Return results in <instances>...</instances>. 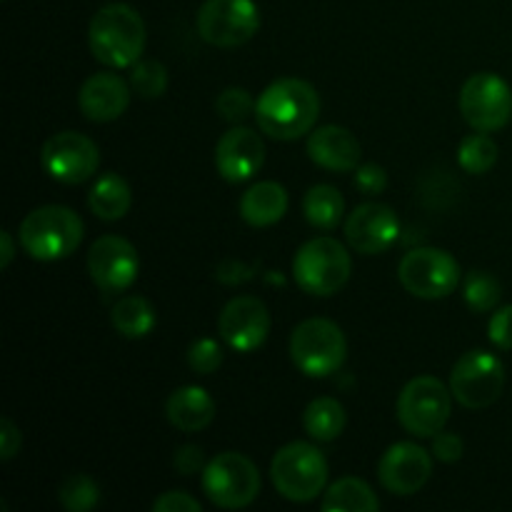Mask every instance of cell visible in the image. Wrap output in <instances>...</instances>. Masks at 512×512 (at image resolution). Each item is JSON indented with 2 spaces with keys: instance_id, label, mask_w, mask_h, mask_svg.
<instances>
[{
  "instance_id": "6da1fadb",
  "label": "cell",
  "mask_w": 512,
  "mask_h": 512,
  "mask_svg": "<svg viewBox=\"0 0 512 512\" xmlns=\"http://www.w3.org/2000/svg\"><path fill=\"white\" fill-rule=\"evenodd\" d=\"M318 115V90L300 78L275 80L255 103V120L260 130L273 140H298L313 133Z\"/></svg>"
},
{
  "instance_id": "7a4b0ae2",
  "label": "cell",
  "mask_w": 512,
  "mask_h": 512,
  "mask_svg": "<svg viewBox=\"0 0 512 512\" xmlns=\"http://www.w3.org/2000/svg\"><path fill=\"white\" fill-rule=\"evenodd\" d=\"M90 53L105 68H133L145 50V23L135 8L125 3L103 5L88 28Z\"/></svg>"
},
{
  "instance_id": "3957f363",
  "label": "cell",
  "mask_w": 512,
  "mask_h": 512,
  "mask_svg": "<svg viewBox=\"0 0 512 512\" xmlns=\"http://www.w3.org/2000/svg\"><path fill=\"white\" fill-rule=\"evenodd\" d=\"M25 253L40 263L70 258L83 243V220L65 205H43L30 210L18 230Z\"/></svg>"
},
{
  "instance_id": "277c9868",
  "label": "cell",
  "mask_w": 512,
  "mask_h": 512,
  "mask_svg": "<svg viewBox=\"0 0 512 512\" xmlns=\"http://www.w3.org/2000/svg\"><path fill=\"white\" fill-rule=\"evenodd\" d=\"M353 260L345 245L335 238H313L295 253L293 278L308 295L330 298L348 283Z\"/></svg>"
},
{
  "instance_id": "5b68a950",
  "label": "cell",
  "mask_w": 512,
  "mask_h": 512,
  "mask_svg": "<svg viewBox=\"0 0 512 512\" xmlns=\"http://www.w3.org/2000/svg\"><path fill=\"white\" fill-rule=\"evenodd\" d=\"M290 358L308 378H328L343 368L348 358V340L333 320L310 318L293 330Z\"/></svg>"
},
{
  "instance_id": "8992f818",
  "label": "cell",
  "mask_w": 512,
  "mask_h": 512,
  "mask_svg": "<svg viewBox=\"0 0 512 512\" xmlns=\"http://www.w3.org/2000/svg\"><path fill=\"white\" fill-rule=\"evenodd\" d=\"M275 490L293 503H310L328 483V460L315 445L288 443L275 453L270 465Z\"/></svg>"
},
{
  "instance_id": "52a82bcc",
  "label": "cell",
  "mask_w": 512,
  "mask_h": 512,
  "mask_svg": "<svg viewBox=\"0 0 512 512\" xmlns=\"http://www.w3.org/2000/svg\"><path fill=\"white\" fill-rule=\"evenodd\" d=\"M203 493L215 508H248L260 495L258 468L253 460L233 450L215 455L203 470Z\"/></svg>"
},
{
  "instance_id": "ba28073f",
  "label": "cell",
  "mask_w": 512,
  "mask_h": 512,
  "mask_svg": "<svg viewBox=\"0 0 512 512\" xmlns=\"http://www.w3.org/2000/svg\"><path fill=\"white\" fill-rule=\"evenodd\" d=\"M450 393L453 390L445 388L443 380L433 378V375L413 378L398 398L400 425L415 438L438 435L450 420V410H453Z\"/></svg>"
},
{
  "instance_id": "9c48e42d",
  "label": "cell",
  "mask_w": 512,
  "mask_h": 512,
  "mask_svg": "<svg viewBox=\"0 0 512 512\" xmlns=\"http://www.w3.org/2000/svg\"><path fill=\"white\" fill-rule=\"evenodd\" d=\"M400 285L423 300H440L460 285V265L448 250L415 248L403 255L398 268Z\"/></svg>"
},
{
  "instance_id": "30bf717a",
  "label": "cell",
  "mask_w": 512,
  "mask_h": 512,
  "mask_svg": "<svg viewBox=\"0 0 512 512\" xmlns=\"http://www.w3.org/2000/svg\"><path fill=\"white\" fill-rule=\"evenodd\" d=\"M505 368L498 355L488 350H470L450 373V390L453 398L468 410L490 408L503 395Z\"/></svg>"
},
{
  "instance_id": "8fae6325",
  "label": "cell",
  "mask_w": 512,
  "mask_h": 512,
  "mask_svg": "<svg viewBox=\"0 0 512 512\" xmlns=\"http://www.w3.org/2000/svg\"><path fill=\"white\" fill-rule=\"evenodd\" d=\"M198 33L215 48H238L260 28V10L253 0H205L198 10Z\"/></svg>"
},
{
  "instance_id": "7c38bea8",
  "label": "cell",
  "mask_w": 512,
  "mask_h": 512,
  "mask_svg": "<svg viewBox=\"0 0 512 512\" xmlns=\"http://www.w3.org/2000/svg\"><path fill=\"white\" fill-rule=\"evenodd\" d=\"M460 113L480 133H495L512 118V90L500 75L475 73L460 90Z\"/></svg>"
},
{
  "instance_id": "4fadbf2b",
  "label": "cell",
  "mask_w": 512,
  "mask_h": 512,
  "mask_svg": "<svg viewBox=\"0 0 512 512\" xmlns=\"http://www.w3.org/2000/svg\"><path fill=\"white\" fill-rule=\"evenodd\" d=\"M43 170L63 185H80L93 178L100 168V150L88 135L63 130L45 140L40 150Z\"/></svg>"
},
{
  "instance_id": "5bb4252c",
  "label": "cell",
  "mask_w": 512,
  "mask_h": 512,
  "mask_svg": "<svg viewBox=\"0 0 512 512\" xmlns=\"http://www.w3.org/2000/svg\"><path fill=\"white\" fill-rule=\"evenodd\" d=\"M88 273L103 293H123L138 280V250L120 235H103L88 250Z\"/></svg>"
},
{
  "instance_id": "9a60e30c",
  "label": "cell",
  "mask_w": 512,
  "mask_h": 512,
  "mask_svg": "<svg viewBox=\"0 0 512 512\" xmlns=\"http://www.w3.org/2000/svg\"><path fill=\"white\" fill-rule=\"evenodd\" d=\"M218 330L225 345L235 353H253L268 340L270 313L260 298L238 295L220 313Z\"/></svg>"
},
{
  "instance_id": "2e32d148",
  "label": "cell",
  "mask_w": 512,
  "mask_h": 512,
  "mask_svg": "<svg viewBox=\"0 0 512 512\" xmlns=\"http://www.w3.org/2000/svg\"><path fill=\"white\" fill-rule=\"evenodd\" d=\"M400 235V220L385 203H363L345 220V238L360 255H380L395 245Z\"/></svg>"
},
{
  "instance_id": "e0dca14e",
  "label": "cell",
  "mask_w": 512,
  "mask_h": 512,
  "mask_svg": "<svg viewBox=\"0 0 512 512\" xmlns=\"http://www.w3.org/2000/svg\"><path fill=\"white\" fill-rule=\"evenodd\" d=\"M433 475V458L415 443H395L378 463V478L393 495H415Z\"/></svg>"
},
{
  "instance_id": "ac0fdd59",
  "label": "cell",
  "mask_w": 512,
  "mask_h": 512,
  "mask_svg": "<svg viewBox=\"0 0 512 512\" xmlns=\"http://www.w3.org/2000/svg\"><path fill=\"white\" fill-rule=\"evenodd\" d=\"M265 163V143L253 128H230L215 145V168L228 183L255 178Z\"/></svg>"
},
{
  "instance_id": "d6986e66",
  "label": "cell",
  "mask_w": 512,
  "mask_h": 512,
  "mask_svg": "<svg viewBox=\"0 0 512 512\" xmlns=\"http://www.w3.org/2000/svg\"><path fill=\"white\" fill-rule=\"evenodd\" d=\"M78 105L93 123H113L128 110L130 85L118 73H95L80 85Z\"/></svg>"
},
{
  "instance_id": "ffe728a7",
  "label": "cell",
  "mask_w": 512,
  "mask_h": 512,
  "mask_svg": "<svg viewBox=\"0 0 512 512\" xmlns=\"http://www.w3.org/2000/svg\"><path fill=\"white\" fill-rule=\"evenodd\" d=\"M308 155L318 168L330 173H355L363 158V148L348 128L323 125L310 133Z\"/></svg>"
},
{
  "instance_id": "44dd1931",
  "label": "cell",
  "mask_w": 512,
  "mask_h": 512,
  "mask_svg": "<svg viewBox=\"0 0 512 512\" xmlns=\"http://www.w3.org/2000/svg\"><path fill=\"white\" fill-rule=\"evenodd\" d=\"M165 415L183 433H200L213 423L215 400L210 398L208 390L198 388V385H185V388L170 393L168 403H165Z\"/></svg>"
},
{
  "instance_id": "7402d4cb",
  "label": "cell",
  "mask_w": 512,
  "mask_h": 512,
  "mask_svg": "<svg viewBox=\"0 0 512 512\" xmlns=\"http://www.w3.org/2000/svg\"><path fill=\"white\" fill-rule=\"evenodd\" d=\"M288 190L275 180H263L240 198V218L253 228H270L288 213Z\"/></svg>"
},
{
  "instance_id": "603a6c76",
  "label": "cell",
  "mask_w": 512,
  "mask_h": 512,
  "mask_svg": "<svg viewBox=\"0 0 512 512\" xmlns=\"http://www.w3.org/2000/svg\"><path fill=\"white\" fill-rule=\"evenodd\" d=\"M130 203H133L130 185L118 173L100 175L88 195V205L95 218L108 220V223L125 218L130 210Z\"/></svg>"
},
{
  "instance_id": "cb8c5ba5",
  "label": "cell",
  "mask_w": 512,
  "mask_h": 512,
  "mask_svg": "<svg viewBox=\"0 0 512 512\" xmlns=\"http://www.w3.org/2000/svg\"><path fill=\"white\" fill-rule=\"evenodd\" d=\"M320 508L325 512H375L380 508V500L365 480L340 478L330 485Z\"/></svg>"
},
{
  "instance_id": "d4e9b609",
  "label": "cell",
  "mask_w": 512,
  "mask_h": 512,
  "mask_svg": "<svg viewBox=\"0 0 512 512\" xmlns=\"http://www.w3.org/2000/svg\"><path fill=\"white\" fill-rule=\"evenodd\" d=\"M110 318H113V328L128 340L145 338V335L153 333L155 323H158L153 305L145 298H140V295H125V298H120L113 305Z\"/></svg>"
},
{
  "instance_id": "484cf974",
  "label": "cell",
  "mask_w": 512,
  "mask_h": 512,
  "mask_svg": "<svg viewBox=\"0 0 512 512\" xmlns=\"http://www.w3.org/2000/svg\"><path fill=\"white\" fill-rule=\"evenodd\" d=\"M303 213L313 228L335 230L343 220L345 200L333 185H313L303 198Z\"/></svg>"
},
{
  "instance_id": "4316f807",
  "label": "cell",
  "mask_w": 512,
  "mask_h": 512,
  "mask_svg": "<svg viewBox=\"0 0 512 512\" xmlns=\"http://www.w3.org/2000/svg\"><path fill=\"white\" fill-rule=\"evenodd\" d=\"M303 428L318 443L340 438L345 428V408L335 398H315L303 413Z\"/></svg>"
},
{
  "instance_id": "83f0119b",
  "label": "cell",
  "mask_w": 512,
  "mask_h": 512,
  "mask_svg": "<svg viewBox=\"0 0 512 512\" xmlns=\"http://www.w3.org/2000/svg\"><path fill=\"white\" fill-rule=\"evenodd\" d=\"M458 163L468 175L490 173L498 163V145L488 133L475 130L473 135L463 138V143H460Z\"/></svg>"
},
{
  "instance_id": "f1b7e54d",
  "label": "cell",
  "mask_w": 512,
  "mask_h": 512,
  "mask_svg": "<svg viewBox=\"0 0 512 512\" xmlns=\"http://www.w3.org/2000/svg\"><path fill=\"white\" fill-rule=\"evenodd\" d=\"M500 295H503V285L495 275L485 273V270H470L463 280V298L473 313H490L498 308Z\"/></svg>"
},
{
  "instance_id": "f546056e",
  "label": "cell",
  "mask_w": 512,
  "mask_h": 512,
  "mask_svg": "<svg viewBox=\"0 0 512 512\" xmlns=\"http://www.w3.org/2000/svg\"><path fill=\"white\" fill-rule=\"evenodd\" d=\"M58 500L68 512H90L98 505L100 488L88 475L73 473L60 483Z\"/></svg>"
},
{
  "instance_id": "4dcf8cb0",
  "label": "cell",
  "mask_w": 512,
  "mask_h": 512,
  "mask_svg": "<svg viewBox=\"0 0 512 512\" xmlns=\"http://www.w3.org/2000/svg\"><path fill=\"white\" fill-rule=\"evenodd\" d=\"M130 88L143 98H160L168 90V70L158 60H138L130 68Z\"/></svg>"
},
{
  "instance_id": "1f68e13d",
  "label": "cell",
  "mask_w": 512,
  "mask_h": 512,
  "mask_svg": "<svg viewBox=\"0 0 512 512\" xmlns=\"http://www.w3.org/2000/svg\"><path fill=\"white\" fill-rule=\"evenodd\" d=\"M255 103L253 95L248 93L245 88H228L218 95L215 100V108H218V115L228 123H240V120L248 118L250 113H255Z\"/></svg>"
},
{
  "instance_id": "d6a6232c",
  "label": "cell",
  "mask_w": 512,
  "mask_h": 512,
  "mask_svg": "<svg viewBox=\"0 0 512 512\" xmlns=\"http://www.w3.org/2000/svg\"><path fill=\"white\" fill-rule=\"evenodd\" d=\"M188 365L193 373L213 375L215 370L223 365V348H220L218 340L213 338L195 340L188 350Z\"/></svg>"
},
{
  "instance_id": "836d02e7",
  "label": "cell",
  "mask_w": 512,
  "mask_h": 512,
  "mask_svg": "<svg viewBox=\"0 0 512 512\" xmlns=\"http://www.w3.org/2000/svg\"><path fill=\"white\" fill-rule=\"evenodd\" d=\"M488 338L495 348L512 350V305H505L490 318Z\"/></svg>"
},
{
  "instance_id": "e575fe53",
  "label": "cell",
  "mask_w": 512,
  "mask_h": 512,
  "mask_svg": "<svg viewBox=\"0 0 512 512\" xmlns=\"http://www.w3.org/2000/svg\"><path fill=\"white\" fill-rule=\"evenodd\" d=\"M355 185H358L360 193L380 195L388 188V173L380 165L373 163L358 165V170H355Z\"/></svg>"
},
{
  "instance_id": "d590c367",
  "label": "cell",
  "mask_w": 512,
  "mask_h": 512,
  "mask_svg": "<svg viewBox=\"0 0 512 512\" xmlns=\"http://www.w3.org/2000/svg\"><path fill=\"white\" fill-rule=\"evenodd\" d=\"M205 465L208 463H205L203 448H198V445H183V448L175 450V455H173L175 473H180V475L203 473Z\"/></svg>"
},
{
  "instance_id": "8d00e7d4",
  "label": "cell",
  "mask_w": 512,
  "mask_h": 512,
  "mask_svg": "<svg viewBox=\"0 0 512 512\" xmlns=\"http://www.w3.org/2000/svg\"><path fill=\"white\" fill-rule=\"evenodd\" d=\"M200 503L185 490H170L153 503V512H200Z\"/></svg>"
},
{
  "instance_id": "74e56055",
  "label": "cell",
  "mask_w": 512,
  "mask_h": 512,
  "mask_svg": "<svg viewBox=\"0 0 512 512\" xmlns=\"http://www.w3.org/2000/svg\"><path fill=\"white\" fill-rule=\"evenodd\" d=\"M463 440H460V435L455 433H443L440 430L438 435H433V453L435 458L443 460V463H458L460 458H463Z\"/></svg>"
},
{
  "instance_id": "f35d334b",
  "label": "cell",
  "mask_w": 512,
  "mask_h": 512,
  "mask_svg": "<svg viewBox=\"0 0 512 512\" xmlns=\"http://www.w3.org/2000/svg\"><path fill=\"white\" fill-rule=\"evenodd\" d=\"M20 443H23V435L15 428V423L10 418L0 420V460H13L18 455Z\"/></svg>"
},
{
  "instance_id": "ab89813d",
  "label": "cell",
  "mask_w": 512,
  "mask_h": 512,
  "mask_svg": "<svg viewBox=\"0 0 512 512\" xmlns=\"http://www.w3.org/2000/svg\"><path fill=\"white\" fill-rule=\"evenodd\" d=\"M0 268H8L15 258V245H13V235L8 230H0Z\"/></svg>"
}]
</instances>
